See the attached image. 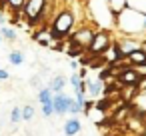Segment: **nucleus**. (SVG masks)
<instances>
[{"label": "nucleus", "mask_w": 146, "mask_h": 136, "mask_svg": "<svg viewBox=\"0 0 146 136\" xmlns=\"http://www.w3.org/2000/svg\"><path fill=\"white\" fill-rule=\"evenodd\" d=\"M114 30L120 36H140L146 34V14L136 8H126L114 18Z\"/></svg>", "instance_id": "1"}, {"label": "nucleus", "mask_w": 146, "mask_h": 136, "mask_svg": "<svg viewBox=\"0 0 146 136\" xmlns=\"http://www.w3.org/2000/svg\"><path fill=\"white\" fill-rule=\"evenodd\" d=\"M48 30H50L52 38H54L56 42H62L64 38H68V36L74 32V14H72V10H68V8L60 10V12L52 18Z\"/></svg>", "instance_id": "2"}, {"label": "nucleus", "mask_w": 146, "mask_h": 136, "mask_svg": "<svg viewBox=\"0 0 146 136\" xmlns=\"http://www.w3.org/2000/svg\"><path fill=\"white\" fill-rule=\"evenodd\" d=\"M48 10V0H26L22 14L26 16L30 26H38L44 20V14Z\"/></svg>", "instance_id": "3"}, {"label": "nucleus", "mask_w": 146, "mask_h": 136, "mask_svg": "<svg viewBox=\"0 0 146 136\" xmlns=\"http://www.w3.org/2000/svg\"><path fill=\"white\" fill-rule=\"evenodd\" d=\"M114 42V36H112V32H108L106 28H100L96 34H94V40L90 42V46H88V54H92V56H98V54H104L108 48H110V44Z\"/></svg>", "instance_id": "4"}, {"label": "nucleus", "mask_w": 146, "mask_h": 136, "mask_svg": "<svg viewBox=\"0 0 146 136\" xmlns=\"http://www.w3.org/2000/svg\"><path fill=\"white\" fill-rule=\"evenodd\" d=\"M96 32H98V26L84 24V26H80L78 30H74V32L68 36V40H72V42H76L78 46H82V48L88 50V46H90V42L94 40V34H96Z\"/></svg>", "instance_id": "5"}, {"label": "nucleus", "mask_w": 146, "mask_h": 136, "mask_svg": "<svg viewBox=\"0 0 146 136\" xmlns=\"http://www.w3.org/2000/svg\"><path fill=\"white\" fill-rule=\"evenodd\" d=\"M70 104H72V96H68L66 92L54 94V114L56 116L70 114Z\"/></svg>", "instance_id": "6"}, {"label": "nucleus", "mask_w": 146, "mask_h": 136, "mask_svg": "<svg viewBox=\"0 0 146 136\" xmlns=\"http://www.w3.org/2000/svg\"><path fill=\"white\" fill-rule=\"evenodd\" d=\"M118 46L122 48V52L128 56V54H132L134 50H140L142 48V40H138L136 36H120L118 40Z\"/></svg>", "instance_id": "7"}, {"label": "nucleus", "mask_w": 146, "mask_h": 136, "mask_svg": "<svg viewBox=\"0 0 146 136\" xmlns=\"http://www.w3.org/2000/svg\"><path fill=\"white\" fill-rule=\"evenodd\" d=\"M86 88H88V98L98 100L104 94V82L96 76V78H86Z\"/></svg>", "instance_id": "8"}, {"label": "nucleus", "mask_w": 146, "mask_h": 136, "mask_svg": "<svg viewBox=\"0 0 146 136\" xmlns=\"http://www.w3.org/2000/svg\"><path fill=\"white\" fill-rule=\"evenodd\" d=\"M32 40H34L36 44H40V46H46V48H54V46L58 44V42L52 38L50 30H46V28H42V30L34 32V34H32Z\"/></svg>", "instance_id": "9"}, {"label": "nucleus", "mask_w": 146, "mask_h": 136, "mask_svg": "<svg viewBox=\"0 0 146 136\" xmlns=\"http://www.w3.org/2000/svg\"><path fill=\"white\" fill-rule=\"evenodd\" d=\"M102 56L106 58V62H108V64H116V62H120V60H124V58H126V54L122 52V48L118 46V42H116V40L110 44V48H108Z\"/></svg>", "instance_id": "10"}, {"label": "nucleus", "mask_w": 146, "mask_h": 136, "mask_svg": "<svg viewBox=\"0 0 146 136\" xmlns=\"http://www.w3.org/2000/svg\"><path fill=\"white\" fill-rule=\"evenodd\" d=\"M80 130H82V124H80L78 116H70V118H66L64 124H62V132H64V136H78Z\"/></svg>", "instance_id": "11"}, {"label": "nucleus", "mask_w": 146, "mask_h": 136, "mask_svg": "<svg viewBox=\"0 0 146 136\" xmlns=\"http://www.w3.org/2000/svg\"><path fill=\"white\" fill-rule=\"evenodd\" d=\"M68 82L72 84L74 94H84V96H88L86 80H84V78H80V74H78V72H72V74H70V78H68Z\"/></svg>", "instance_id": "12"}, {"label": "nucleus", "mask_w": 146, "mask_h": 136, "mask_svg": "<svg viewBox=\"0 0 146 136\" xmlns=\"http://www.w3.org/2000/svg\"><path fill=\"white\" fill-rule=\"evenodd\" d=\"M66 84H68V78L66 76H62V74H56L52 80H50V90L54 92V94H58V92H64V88H66Z\"/></svg>", "instance_id": "13"}, {"label": "nucleus", "mask_w": 146, "mask_h": 136, "mask_svg": "<svg viewBox=\"0 0 146 136\" xmlns=\"http://www.w3.org/2000/svg\"><path fill=\"white\" fill-rule=\"evenodd\" d=\"M106 2H108L110 12L114 14V18H116L122 10H126V8H128V0H106Z\"/></svg>", "instance_id": "14"}, {"label": "nucleus", "mask_w": 146, "mask_h": 136, "mask_svg": "<svg viewBox=\"0 0 146 136\" xmlns=\"http://www.w3.org/2000/svg\"><path fill=\"white\" fill-rule=\"evenodd\" d=\"M128 60L132 62V66H140V64H146V52L140 48V50H134L132 54H128Z\"/></svg>", "instance_id": "15"}, {"label": "nucleus", "mask_w": 146, "mask_h": 136, "mask_svg": "<svg viewBox=\"0 0 146 136\" xmlns=\"http://www.w3.org/2000/svg\"><path fill=\"white\" fill-rule=\"evenodd\" d=\"M8 62H10L12 66H22V64L26 62V58H24V54H22L20 50H12V52L8 54Z\"/></svg>", "instance_id": "16"}, {"label": "nucleus", "mask_w": 146, "mask_h": 136, "mask_svg": "<svg viewBox=\"0 0 146 136\" xmlns=\"http://www.w3.org/2000/svg\"><path fill=\"white\" fill-rule=\"evenodd\" d=\"M0 36H2V38H6V40H10V42H14L18 36H16V30L14 28H10V26H0Z\"/></svg>", "instance_id": "17"}, {"label": "nucleus", "mask_w": 146, "mask_h": 136, "mask_svg": "<svg viewBox=\"0 0 146 136\" xmlns=\"http://www.w3.org/2000/svg\"><path fill=\"white\" fill-rule=\"evenodd\" d=\"M24 2H26V0H6V6H8L14 14H20L22 8H24Z\"/></svg>", "instance_id": "18"}, {"label": "nucleus", "mask_w": 146, "mask_h": 136, "mask_svg": "<svg viewBox=\"0 0 146 136\" xmlns=\"http://www.w3.org/2000/svg\"><path fill=\"white\" fill-rule=\"evenodd\" d=\"M70 114H72V116H80V114H84V104H80L76 98H72V104H70Z\"/></svg>", "instance_id": "19"}, {"label": "nucleus", "mask_w": 146, "mask_h": 136, "mask_svg": "<svg viewBox=\"0 0 146 136\" xmlns=\"http://www.w3.org/2000/svg\"><path fill=\"white\" fill-rule=\"evenodd\" d=\"M32 118H34V106H32V104L22 106V120H24V122H30Z\"/></svg>", "instance_id": "20"}, {"label": "nucleus", "mask_w": 146, "mask_h": 136, "mask_svg": "<svg viewBox=\"0 0 146 136\" xmlns=\"http://www.w3.org/2000/svg\"><path fill=\"white\" fill-rule=\"evenodd\" d=\"M10 122H12V124H18V122H22V108L14 106V108L10 110Z\"/></svg>", "instance_id": "21"}, {"label": "nucleus", "mask_w": 146, "mask_h": 136, "mask_svg": "<svg viewBox=\"0 0 146 136\" xmlns=\"http://www.w3.org/2000/svg\"><path fill=\"white\" fill-rule=\"evenodd\" d=\"M128 6H130V8H136V10H140V12L146 14V0H128Z\"/></svg>", "instance_id": "22"}, {"label": "nucleus", "mask_w": 146, "mask_h": 136, "mask_svg": "<svg viewBox=\"0 0 146 136\" xmlns=\"http://www.w3.org/2000/svg\"><path fill=\"white\" fill-rule=\"evenodd\" d=\"M10 78V72L4 70V68H0V80H8Z\"/></svg>", "instance_id": "23"}, {"label": "nucleus", "mask_w": 146, "mask_h": 136, "mask_svg": "<svg viewBox=\"0 0 146 136\" xmlns=\"http://www.w3.org/2000/svg\"><path fill=\"white\" fill-rule=\"evenodd\" d=\"M30 84H32V86H36V88H38V90H40V88H42V84H40V78H38V76H34V78H32V80H30Z\"/></svg>", "instance_id": "24"}, {"label": "nucleus", "mask_w": 146, "mask_h": 136, "mask_svg": "<svg viewBox=\"0 0 146 136\" xmlns=\"http://www.w3.org/2000/svg\"><path fill=\"white\" fill-rule=\"evenodd\" d=\"M70 68H72V70H80V68H78V62H76L74 58L70 60Z\"/></svg>", "instance_id": "25"}, {"label": "nucleus", "mask_w": 146, "mask_h": 136, "mask_svg": "<svg viewBox=\"0 0 146 136\" xmlns=\"http://www.w3.org/2000/svg\"><path fill=\"white\" fill-rule=\"evenodd\" d=\"M4 22H6V18H4V14H2V10H0V26H4Z\"/></svg>", "instance_id": "26"}, {"label": "nucleus", "mask_w": 146, "mask_h": 136, "mask_svg": "<svg viewBox=\"0 0 146 136\" xmlns=\"http://www.w3.org/2000/svg\"><path fill=\"white\" fill-rule=\"evenodd\" d=\"M142 50L146 52V40H142Z\"/></svg>", "instance_id": "27"}, {"label": "nucleus", "mask_w": 146, "mask_h": 136, "mask_svg": "<svg viewBox=\"0 0 146 136\" xmlns=\"http://www.w3.org/2000/svg\"><path fill=\"white\" fill-rule=\"evenodd\" d=\"M0 44H2V36H0Z\"/></svg>", "instance_id": "28"}, {"label": "nucleus", "mask_w": 146, "mask_h": 136, "mask_svg": "<svg viewBox=\"0 0 146 136\" xmlns=\"http://www.w3.org/2000/svg\"><path fill=\"white\" fill-rule=\"evenodd\" d=\"M144 36H146V34H144Z\"/></svg>", "instance_id": "29"}]
</instances>
